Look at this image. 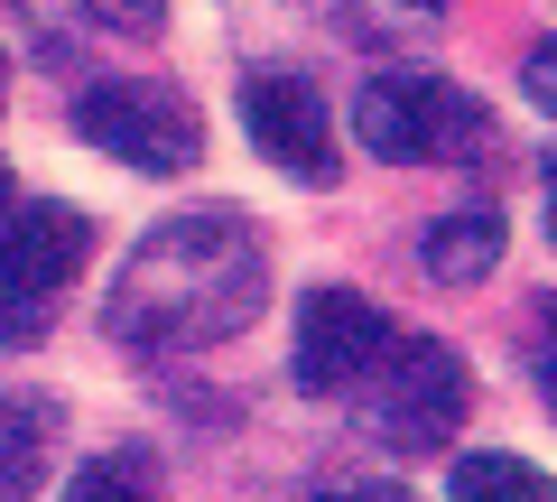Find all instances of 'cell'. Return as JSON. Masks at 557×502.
Instances as JSON below:
<instances>
[{
  "mask_svg": "<svg viewBox=\"0 0 557 502\" xmlns=\"http://www.w3.org/2000/svg\"><path fill=\"white\" fill-rule=\"evenodd\" d=\"M260 298H270L260 223L233 205H196V215H168L159 233H139V252L112 280L102 335L131 344V354H186V344L242 335L260 317Z\"/></svg>",
  "mask_w": 557,
  "mask_h": 502,
  "instance_id": "cell-1",
  "label": "cell"
},
{
  "mask_svg": "<svg viewBox=\"0 0 557 502\" xmlns=\"http://www.w3.org/2000/svg\"><path fill=\"white\" fill-rule=\"evenodd\" d=\"M354 140L391 168H437L493 149V121L474 94H456L446 75H372L354 94Z\"/></svg>",
  "mask_w": 557,
  "mask_h": 502,
  "instance_id": "cell-2",
  "label": "cell"
},
{
  "mask_svg": "<svg viewBox=\"0 0 557 502\" xmlns=\"http://www.w3.org/2000/svg\"><path fill=\"white\" fill-rule=\"evenodd\" d=\"M474 409V382H465V354L437 335H391L381 372L362 382V428L399 456H428V446L456 438V419Z\"/></svg>",
  "mask_w": 557,
  "mask_h": 502,
  "instance_id": "cell-3",
  "label": "cell"
},
{
  "mask_svg": "<svg viewBox=\"0 0 557 502\" xmlns=\"http://www.w3.org/2000/svg\"><path fill=\"white\" fill-rule=\"evenodd\" d=\"M84 261H94V223L75 205H57V196L20 205L10 233H0V344L47 335V317H57V298L75 289Z\"/></svg>",
  "mask_w": 557,
  "mask_h": 502,
  "instance_id": "cell-4",
  "label": "cell"
},
{
  "mask_svg": "<svg viewBox=\"0 0 557 502\" xmlns=\"http://www.w3.org/2000/svg\"><path fill=\"white\" fill-rule=\"evenodd\" d=\"M75 131L102 149V159L139 168V177H186V168H196V149H205L186 94H168V84H149V75L94 84V94L75 102Z\"/></svg>",
  "mask_w": 557,
  "mask_h": 502,
  "instance_id": "cell-5",
  "label": "cell"
},
{
  "mask_svg": "<svg viewBox=\"0 0 557 502\" xmlns=\"http://www.w3.org/2000/svg\"><path fill=\"white\" fill-rule=\"evenodd\" d=\"M399 326L381 317L362 289H307L298 298V354H288V372H298V391H317V401H335V391H362L381 372V354H391Z\"/></svg>",
  "mask_w": 557,
  "mask_h": 502,
  "instance_id": "cell-6",
  "label": "cell"
},
{
  "mask_svg": "<svg viewBox=\"0 0 557 502\" xmlns=\"http://www.w3.org/2000/svg\"><path fill=\"white\" fill-rule=\"evenodd\" d=\"M242 131L288 177H307V186L335 177V112H325V94L307 75H251L242 84Z\"/></svg>",
  "mask_w": 557,
  "mask_h": 502,
  "instance_id": "cell-7",
  "label": "cell"
},
{
  "mask_svg": "<svg viewBox=\"0 0 557 502\" xmlns=\"http://www.w3.org/2000/svg\"><path fill=\"white\" fill-rule=\"evenodd\" d=\"M418 261H428V280H437V289H474V280H493V261H502V215H493V205H465V215L428 223Z\"/></svg>",
  "mask_w": 557,
  "mask_h": 502,
  "instance_id": "cell-8",
  "label": "cell"
},
{
  "mask_svg": "<svg viewBox=\"0 0 557 502\" xmlns=\"http://www.w3.org/2000/svg\"><path fill=\"white\" fill-rule=\"evenodd\" d=\"M57 446V401H0V502H28Z\"/></svg>",
  "mask_w": 557,
  "mask_h": 502,
  "instance_id": "cell-9",
  "label": "cell"
},
{
  "mask_svg": "<svg viewBox=\"0 0 557 502\" xmlns=\"http://www.w3.org/2000/svg\"><path fill=\"white\" fill-rule=\"evenodd\" d=\"M446 502H557V483L511 446H483V456H465L446 475Z\"/></svg>",
  "mask_w": 557,
  "mask_h": 502,
  "instance_id": "cell-10",
  "label": "cell"
},
{
  "mask_svg": "<svg viewBox=\"0 0 557 502\" xmlns=\"http://www.w3.org/2000/svg\"><path fill=\"white\" fill-rule=\"evenodd\" d=\"M84 10H94L112 38H149V28L168 20V0H84Z\"/></svg>",
  "mask_w": 557,
  "mask_h": 502,
  "instance_id": "cell-11",
  "label": "cell"
},
{
  "mask_svg": "<svg viewBox=\"0 0 557 502\" xmlns=\"http://www.w3.org/2000/svg\"><path fill=\"white\" fill-rule=\"evenodd\" d=\"M65 502H149V483H131L121 465H84V475L65 483Z\"/></svg>",
  "mask_w": 557,
  "mask_h": 502,
  "instance_id": "cell-12",
  "label": "cell"
},
{
  "mask_svg": "<svg viewBox=\"0 0 557 502\" xmlns=\"http://www.w3.org/2000/svg\"><path fill=\"white\" fill-rule=\"evenodd\" d=\"M520 94H530V102H539V112H548V121H557V38H539V47H530V57H520Z\"/></svg>",
  "mask_w": 557,
  "mask_h": 502,
  "instance_id": "cell-13",
  "label": "cell"
},
{
  "mask_svg": "<svg viewBox=\"0 0 557 502\" xmlns=\"http://www.w3.org/2000/svg\"><path fill=\"white\" fill-rule=\"evenodd\" d=\"M530 372H539V391H548V409H557V298H539V335H530Z\"/></svg>",
  "mask_w": 557,
  "mask_h": 502,
  "instance_id": "cell-14",
  "label": "cell"
},
{
  "mask_svg": "<svg viewBox=\"0 0 557 502\" xmlns=\"http://www.w3.org/2000/svg\"><path fill=\"white\" fill-rule=\"evenodd\" d=\"M317 502H418L409 483H325Z\"/></svg>",
  "mask_w": 557,
  "mask_h": 502,
  "instance_id": "cell-15",
  "label": "cell"
},
{
  "mask_svg": "<svg viewBox=\"0 0 557 502\" xmlns=\"http://www.w3.org/2000/svg\"><path fill=\"white\" fill-rule=\"evenodd\" d=\"M548 242H557V159H548Z\"/></svg>",
  "mask_w": 557,
  "mask_h": 502,
  "instance_id": "cell-16",
  "label": "cell"
},
{
  "mask_svg": "<svg viewBox=\"0 0 557 502\" xmlns=\"http://www.w3.org/2000/svg\"><path fill=\"white\" fill-rule=\"evenodd\" d=\"M0 205H10V168H0Z\"/></svg>",
  "mask_w": 557,
  "mask_h": 502,
  "instance_id": "cell-17",
  "label": "cell"
},
{
  "mask_svg": "<svg viewBox=\"0 0 557 502\" xmlns=\"http://www.w3.org/2000/svg\"><path fill=\"white\" fill-rule=\"evenodd\" d=\"M418 10H437V0H418Z\"/></svg>",
  "mask_w": 557,
  "mask_h": 502,
  "instance_id": "cell-18",
  "label": "cell"
},
{
  "mask_svg": "<svg viewBox=\"0 0 557 502\" xmlns=\"http://www.w3.org/2000/svg\"><path fill=\"white\" fill-rule=\"evenodd\" d=\"M0 84H10V65H0Z\"/></svg>",
  "mask_w": 557,
  "mask_h": 502,
  "instance_id": "cell-19",
  "label": "cell"
}]
</instances>
